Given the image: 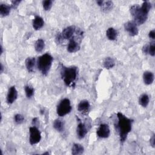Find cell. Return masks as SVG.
<instances>
[{
    "label": "cell",
    "mask_w": 155,
    "mask_h": 155,
    "mask_svg": "<svg viewBox=\"0 0 155 155\" xmlns=\"http://www.w3.org/2000/svg\"><path fill=\"white\" fill-rule=\"evenodd\" d=\"M151 8V4L148 1H144L141 7L138 5H132L130 8V13L134 22L137 25L143 24L148 17V14Z\"/></svg>",
    "instance_id": "cell-1"
},
{
    "label": "cell",
    "mask_w": 155,
    "mask_h": 155,
    "mask_svg": "<svg viewBox=\"0 0 155 155\" xmlns=\"http://www.w3.org/2000/svg\"><path fill=\"white\" fill-rule=\"evenodd\" d=\"M117 128L119 131L120 140L121 142H124L131 130L133 120L128 118L120 112L117 113Z\"/></svg>",
    "instance_id": "cell-2"
},
{
    "label": "cell",
    "mask_w": 155,
    "mask_h": 155,
    "mask_svg": "<svg viewBox=\"0 0 155 155\" xmlns=\"http://www.w3.org/2000/svg\"><path fill=\"white\" fill-rule=\"evenodd\" d=\"M53 58L48 53H45L39 56L37 61L38 70L44 75H47L51 67Z\"/></svg>",
    "instance_id": "cell-3"
},
{
    "label": "cell",
    "mask_w": 155,
    "mask_h": 155,
    "mask_svg": "<svg viewBox=\"0 0 155 155\" xmlns=\"http://www.w3.org/2000/svg\"><path fill=\"white\" fill-rule=\"evenodd\" d=\"M77 68L76 67H62L61 70V76L67 86H71L74 83L77 77Z\"/></svg>",
    "instance_id": "cell-4"
},
{
    "label": "cell",
    "mask_w": 155,
    "mask_h": 155,
    "mask_svg": "<svg viewBox=\"0 0 155 155\" xmlns=\"http://www.w3.org/2000/svg\"><path fill=\"white\" fill-rule=\"evenodd\" d=\"M71 110L70 101L68 99L65 98L61 101L57 107V114L59 116H64L68 114Z\"/></svg>",
    "instance_id": "cell-5"
},
{
    "label": "cell",
    "mask_w": 155,
    "mask_h": 155,
    "mask_svg": "<svg viewBox=\"0 0 155 155\" xmlns=\"http://www.w3.org/2000/svg\"><path fill=\"white\" fill-rule=\"evenodd\" d=\"M30 138L29 141L31 145L38 143L41 139V134L39 130L36 126L31 127L30 128Z\"/></svg>",
    "instance_id": "cell-6"
},
{
    "label": "cell",
    "mask_w": 155,
    "mask_h": 155,
    "mask_svg": "<svg viewBox=\"0 0 155 155\" xmlns=\"http://www.w3.org/2000/svg\"><path fill=\"white\" fill-rule=\"evenodd\" d=\"M125 30L129 33L130 36H134L138 34V29L137 24L133 21H130L125 23Z\"/></svg>",
    "instance_id": "cell-7"
},
{
    "label": "cell",
    "mask_w": 155,
    "mask_h": 155,
    "mask_svg": "<svg viewBox=\"0 0 155 155\" xmlns=\"http://www.w3.org/2000/svg\"><path fill=\"white\" fill-rule=\"evenodd\" d=\"M110 131L107 124H101L96 131L97 136L100 138H107L110 136Z\"/></svg>",
    "instance_id": "cell-8"
},
{
    "label": "cell",
    "mask_w": 155,
    "mask_h": 155,
    "mask_svg": "<svg viewBox=\"0 0 155 155\" xmlns=\"http://www.w3.org/2000/svg\"><path fill=\"white\" fill-rule=\"evenodd\" d=\"M76 31V28L74 26L71 25L65 28L62 33L61 36L63 39H70L73 38V35Z\"/></svg>",
    "instance_id": "cell-9"
},
{
    "label": "cell",
    "mask_w": 155,
    "mask_h": 155,
    "mask_svg": "<svg viewBox=\"0 0 155 155\" xmlns=\"http://www.w3.org/2000/svg\"><path fill=\"white\" fill-rule=\"evenodd\" d=\"M18 97V91L15 86L11 87L8 91L7 95V102L8 104L13 103Z\"/></svg>",
    "instance_id": "cell-10"
},
{
    "label": "cell",
    "mask_w": 155,
    "mask_h": 155,
    "mask_svg": "<svg viewBox=\"0 0 155 155\" xmlns=\"http://www.w3.org/2000/svg\"><path fill=\"white\" fill-rule=\"evenodd\" d=\"M80 48L79 44L73 37L70 39L69 43L67 46V51L70 53H74L78 51Z\"/></svg>",
    "instance_id": "cell-11"
},
{
    "label": "cell",
    "mask_w": 155,
    "mask_h": 155,
    "mask_svg": "<svg viewBox=\"0 0 155 155\" xmlns=\"http://www.w3.org/2000/svg\"><path fill=\"white\" fill-rule=\"evenodd\" d=\"M87 127H86V125L82 123V122H80L78 125V127H77V134H78V136L79 139H82L84 138L86 134L87 133Z\"/></svg>",
    "instance_id": "cell-12"
},
{
    "label": "cell",
    "mask_w": 155,
    "mask_h": 155,
    "mask_svg": "<svg viewBox=\"0 0 155 155\" xmlns=\"http://www.w3.org/2000/svg\"><path fill=\"white\" fill-rule=\"evenodd\" d=\"M44 22L43 19L39 16H35V19L33 20V23H32L33 27L36 30H38L41 28L44 25Z\"/></svg>",
    "instance_id": "cell-13"
},
{
    "label": "cell",
    "mask_w": 155,
    "mask_h": 155,
    "mask_svg": "<svg viewBox=\"0 0 155 155\" xmlns=\"http://www.w3.org/2000/svg\"><path fill=\"white\" fill-rule=\"evenodd\" d=\"M154 76L152 72L151 71H145L143 74V82L147 85L151 84L154 81Z\"/></svg>",
    "instance_id": "cell-14"
},
{
    "label": "cell",
    "mask_w": 155,
    "mask_h": 155,
    "mask_svg": "<svg viewBox=\"0 0 155 155\" xmlns=\"http://www.w3.org/2000/svg\"><path fill=\"white\" fill-rule=\"evenodd\" d=\"M90 104L88 101L83 100L81 101L78 105V110L79 111L82 113H86L90 108Z\"/></svg>",
    "instance_id": "cell-15"
},
{
    "label": "cell",
    "mask_w": 155,
    "mask_h": 155,
    "mask_svg": "<svg viewBox=\"0 0 155 155\" xmlns=\"http://www.w3.org/2000/svg\"><path fill=\"white\" fill-rule=\"evenodd\" d=\"M35 58H28L25 60V66L27 70L29 72H33L35 65Z\"/></svg>",
    "instance_id": "cell-16"
},
{
    "label": "cell",
    "mask_w": 155,
    "mask_h": 155,
    "mask_svg": "<svg viewBox=\"0 0 155 155\" xmlns=\"http://www.w3.org/2000/svg\"><path fill=\"white\" fill-rule=\"evenodd\" d=\"M84 148L82 145L79 143H74L71 149V153L73 155H78L83 153Z\"/></svg>",
    "instance_id": "cell-17"
},
{
    "label": "cell",
    "mask_w": 155,
    "mask_h": 155,
    "mask_svg": "<svg viewBox=\"0 0 155 155\" xmlns=\"http://www.w3.org/2000/svg\"><path fill=\"white\" fill-rule=\"evenodd\" d=\"M106 35L109 40L114 41L117 38V31L114 28L110 27L107 29L106 31Z\"/></svg>",
    "instance_id": "cell-18"
},
{
    "label": "cell",
    "mask_w": 155,
    "mask_h": 155,
    "mask_svg": "<svg viewBox=\"0 0 155 155\" xmlns=\"http://www.w3.org/2000/svg\"><path fill=\"white\" fill-rule=\"evenodd\" d=\"M10 12V7L7 4H1L0 5V15L1 16H6Z\"/></svg>",
    "instance_id": "cell-19"
},
{
    "label": "cell",
    "mask_w": 155,
    "mask_h": 155,
    "mask_svg": "<svg viewBox=\"0 0 155 155\" xmlns=\"http://www.w3.org/2000/svg\"><path fill=\"white\" fill-rule=\"evenodd\" d=\"M53 127L59 132H62L64 130V123L62 120L56 119L53 122Z\"/></svg>",
    "instance_id": "cell-20"
},
{
    "label": "cell",
    "mask_w": 155,
    "mask_h": 155,
    "mask_svg": "<svg viewBox=\"0 0 155 155\" xmlns=\"http://www.w3.org/2000/svg\"><path fill=\"white\" fill-rule=\"evenodd\" d=\"M45 47V42L43 39H38L35 44V48L37 52H41Z\"/></svg>",
    "instance_id": "cell-21"
},
{
    "label": "cell",
    "mask_w": 155,
    "mask_h": 155,
    "mask_svg": "<svg viewBox=\"0 0 155 155\" xmlns=\"http://www.w3.org/2000/svg\"><path fill=\"white\" fill-rule=\"evenodd\" d=\"M149 101L148 96L147 94H143L140 96L139 102L143 107H146L149 104Z\"/></svg>",
    "instance_id": "cell-22"
},
{
    "label": "cell",
    "mask_w": 155,
    "mask_h": 155,
    "mask_svg": "<svg viewBox=\"0 0 155 155\" xmlns=\"http://www.w3.org/2000/svg\"><path fill=\"white\" fill-rule=\"evenodd\" d=\"M115 65L114 61L113 58L110 57H107L105 58L104 62V66L105 68L109 69L113 68Z\"/></svg>",
    "instance_id": "cell-23"
},
{
    "label": "cell",
    "mask_w": 155,
    "mask_h": 155,
    "mask_svg": "<svg viewBox=\"0 0 155 155\" xmlns=\"http://www.w3.org/2000/svg\"><path fill=\"white\" fill-rule=\"evenodd\" d=\"M113 2L111 1H104L102 5H101V7L102 10L104 12H107L113 8Z\"/></svg>",
    "instance_id": "cell-24"
},
{
    "label": "cell",
    "mask_w": 155,
    "mask_h": 155,
    "mask_svg": "<svg viewBox=\"0 0 155 155\" xmlns=\"http://www.w3.org/2000/svg\"><path fill=\"white\" fill-rule=\"evenodd\" d=\"M25 94H26L27 97L28 98H30L33 96L35 90H34L33 88H32L31 87L27 85V86L25 87Z\"/></svg>",
    "instance_id": "cell-25"
},
{
    "label": "cell",
    "mask_w": 155,
    "mask_h": 155,
    "mask_svg": "<svg viewBox=\"0 0 155 155\" xmlns=\"http://www.w3.org/2000/svg\"><path fill=\"white\" fill-rule=\"evenodd\" d=\"M53 1L51 0H45L42 1V6L45 10H49L52 6Z\"/></svg>",
    "instance_id": "cell-26"
},
{
    "label": "cell",
    "mask_w": 155,
    "mask_h": 155,
    "mask_svg": "<svg viewBox=\"0 0 155 155\" xmlns=\"http://www.w3.org/2000/svg\"><path fill=\"white\" fill-rule=\"evenodd\" d=\"M148 53H149L151 56H154L155 54V45L154 42H151L148 46Z\"/></svg>",
    "instance_id": "cell-27"
},
{
    "label": "cell",
    "mask_w": 155,
    "mask_h": 155,
    "mask_svg": "<svg viewBox=\"0 0 155 155\" xmlns=\"http://www.w3.org/2000/svg\"><path fill=\"white\" fill-rule=\"evenodd\" d=\"M14 120L17 124H22L24 120V117L20 114H17L14 116Z\"/></svg>",
    "instance_id": "cell-28"
},
{
    "label": "cell",
    "mask_w": 155,
    "mask_h": 155,
    "mask_svg": "<svg viewBox=\"0 0 155 155\" xmlns=\"http://www.w3.org/2000/svg\"><path fill=\"white\" fill-rule=\"evenodd\" d=\"M21 2V1H12V6L13 8H16L19 3Z\"/></svg>",
    "instance_id": "cell-29"
},
{
    "label": "cell",
    "mask_w": 155,
    "mask_h": 155,
    "mask_svg": "<svg viewBox=\"0 0 155 155\" xmlns=\"http://www.w3.org/2000/svg\"><path fill=\"white\" fill-rule=\"evenodd\" d=\"M148 36H149V37H150V38L154 39L155 38V31H154V30H153L150 31L149 32Z\"/></svg>",
    "instance_id": "cell-30"
},
{
    "label": "cell",
    "mask_w": 155,
    "mask_h": 155,
    "mask_svg": "<svg viewBox=\"0 0 155 155\" xmlns=\"http://www.w3.org/2000/svg\"><path fill=\"white\" fill-rule=\"evenodd\" d=\"M150 144L153 147H154V145H155V136H154V134H153V136L151 137V138L150 139Z\"/></svg>",
    "instance_id": "cell-31"
},
{
    "label": "cell",
    "mask_w": 155,
    "mask_h": 155,
    "mask_svg": "<svg viewBox=\"0 0 155 155\" xmlns=\"http://www.w3.org/2000/svg\"><path fill=\"white\" fill-rule=\"evenodd\" d=\"M103 2H104V1H97V4L99 5V6H101V5H102V4H103Z\"/></svg>",
    "instance_id": "cell-32"
},
{
    "label": "cell",
    "mask_w": 155,
    "mask_h": 155,
    "mask_svg": "<svg viewBox=\"0 0 155 155\" xmlns=\"http://www.w3.org/2000/svg\"><path fill=\"white\" fill-rule=\"evenodd\" d=\"M0 69H1V73H2V72H3V70H4V67H3V65H2V64H1V68H0Z\"/></svg>",
    "instance_id": "cell-33"
},
{
    "label": "cell",
    "mask_w": 155,
    "mask_h": 155,
    "mask_svg": "<svg viewBox=\"0 0 155 155\" xmlns=\"http://www.w3.org/2000/svg\"><path fill=\"white\" fill-rule=\"evenodd\" d=\"M1 54H2V52H3V48H2V45H1Z\"/></svg>",
    "instance_id": "cell-34"
},
{
    "label": "cell",
    "mask_w": 155,
    "mask_h": 155,
    "mask_svg": "<svg viewBox=\"0 0 155 155\" xmlns=\"http://www.w3.org/2000/svg\"><path fill=\"white\" fill-rule=\"evenodd\" d=\"M43 154H49V153H48V152H46V153H43Z\"/></svg>",
    "instance_id": "cell-35"
}]
</instances>
